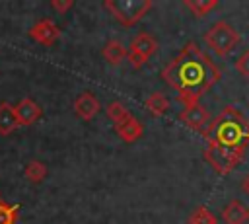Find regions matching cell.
Listing matches in <instances>:
<instances>
[{
    "label": "cell",
    "instance_id": "obj_9",
    "mask_svg": "<svg viewBox=\"0 0 249 224\" xmlns=\"http://www.w3.org/2000/svg\"><path fill=\"white\" fill-rule=\"evenodd\" d=\"M14 113H16V119L19 123V127H29L33 123H37L43 115L41 107L31 99V97H23L19 99L16 105H14Z\"/></svg>",
    "mask_w": 249,
    "mask_h": 224
},
{
    "label": "cell",
    "instance_id": "obj_10",
    "mask_svg": "<svg viewBox=\"0 0 249 224\" xmlns=\"http://www.w3.org/2000/svg\"><path fill=\"white\" fill-rule=\"evenodd\" d=\"M99 109L101 105L91 92H84L74 99V113L84 121H91L99 113Z\"/></svg>",
    "mask_w": 249,
    "mask_h": 224
},
{
    "label": "cell",
    "instance_id": "obj_5",
    "mask_svg": "<svg viewBox=\"0 0 249 224\" xmlns=\"http://www.w3.org/2000/svg\"><path fill=\"white\" fill-rule=\"evenodd\" d=\"M204 160L214 168L216 173L220 175H228L230 171H233V168L243 160V154L216 146V144H206L204 148Z\"/></svg>",
    "mask_w": 249,
    "mask_h": 224
},
{
    "label": "cell",
    "instance_id": "obj_14",
    "mask_svg": "<svg viewBox=\"0 0 249 224\" xmlns=\"http://www.w3.org/2000/svg\"><path fill=\"white\" fill-rule=\"evenodd\" d=\"M101 55H103V58H105L109 64L117 66V64H121V62L126 58V47H124L121 41H117V39H109V41L105 43Z\"/></svg>",
    "mask_w": 249,
    "mask_h": 224
},
{
    "label": "cell",
    "instance_id": "obj_8",
    "mask_svg": "<svg viewBox=\"0 0 249 224\" xmlns=\"http://www.w3.org/2000/svg\"><path fill=\"white\" fill-rule=\"evenodd\" d=\"M179 119H181V121H183V125H187L191 131L202 132V131L206 129V125L210 123V113L206 111V107H204V105L195 103V105L185 107V109L179 113Z\"/></svg>",
    "mask_w": 249,
    "mask_h": 224
},
{
    "label": "cell",
    "instance_id": "obj_6",
    "mask_svg": "<svg viewBox=\"0 0 249 224\" xmlns=\"http://www.w3.org/2000/svg\"><path fill=\"white\" fill-rule=\"evenodd\" d=\"M156 51H158V39L150 33H138L126 51V58L132 64V68L140 70L148 62V58L156 55Z\"/></svg>",
    "mask_w": 249,
    "mask_h": 224
},
{
    "label": "cell",
    "instance_id": "obj_4",
    "mask_svg": "<svg viewBox=\"0 0 249 224\" xmlns=\"http://www.w3.org/2000/svg\"><path fill=\"white\" fill-rule=\"evenodd\" d=\"M202 39H204L206 47H210L218 56H226L239 43V33L235 31L233 25H230L224 19H220V21H216L212 27H208L204 31Z\"/></svg>",
    "mask_w": 249,
    "mask_h": 224
},
{
    "label": "cell",
    "instance_id": "obj_19",
    "mask_svg": "<svg viewBox=\"0 0 249 224\" xmlns=\"http://www.w3.org/2000/svg\"><path fill=\"white\" fill-rule=\"evenodd\" d=\"M105 113H107V117H109L115 125H121L123 121H126V119L130 117L128 109H126L121 101H111V103L105 107Z\"/></svg>",
    "mask_w": 249,
    "mask_h": 224
},
{
    "label": "cell",
    "instance_id": "obj_20",
    "mask_svg": "<svg viewBox=\"0 0 249 224\" xmlns=\"http://www.w3.org/2000/svg\"><path fill=\"white\" fill-rule=\"evenodd\" d=\"M19 218V205H8L0 201V224H16Z\"/></svg>",
    "mask_w": 249,
    "mask_h": 224
},
{
    "label": "cell",
    "instance_id": "obj_1",
    "mask_svg": "<svg viewBox=\"0 0 249 224\" xmlns=\"http://www.w3.org/2000/svg\"><path fill=\"white\" fill-rule=\"evenodd\" d=\"M161 78L175 90L177 101L189 107L198 103V99L220 82L222 72L195 41H189L161 70Z\"/></svg>",
    "mask_w": 249,
    "mask_h": 224
},
{
    "label": "cell",
    "instance_id": "obj_15",
    "mask_svg": "<svg viewBox=\"0 0 249 224\" xmlns=\"http://www.w3.org/2000/svg\"><path fill=\"white\" fill-rule=\"evenodd\" d=\"M144 105H146V109H148L154 117H161V115H165L167 109H169V99H167L161 92H154L152 95L146 97Z\"/></svg>",
    "mask_w": 249,
    "mask_h": 224
},
{
    "label": "cell",
    "instance_id": "obj_21",
    "mask_svg": "<svg viewBox=\"0 0 249 224\" xmlns=\"http://www.w3.org/2000/svg\"><path fill=\"white\" fill-rule=\"evenodd\" d=\"M235 70H237L243 78L249 80V49H247L241 56H237V60H235Z\"/></svg>",
    "mask_w": 249,
    "mask_h": 224
},
{
    "label": "cell",
    "instance_id": "obj_2",
    "mask_svg": "<svg viewBox=\"0 0 249 224\" xmlns=\"http://www.w3.org/2000/svg\"><path fill=\"white\" fill-rule=\"evenodd\" d=\"M206 144H216L239 154L249 146V121L233 105H226L200 132Z\"/></svg>",
    "mask_w": 249,
    "mask_h": 224
},
{
    "label": "cell",
    "instance_id": "obj_11",
    "mask_svg": "<svg viewBox=\"0 0 249 224\" xmlns=\"http://www.w3.org/2000/svg\"><path fill=\"white\" fill-rule=\"evenodd\" d=\"M115 132L124 140V142H136L138 138H142L144 134V125L142 121H138L134 115H130L126 121H123L121 125H115Z\"/></svg>",
    "mask_w": 249,
    "mask_h": 224
},
{
    "label": "cell",
    "instance_id": "obj_18",
    "mask_svg": "<svg viewBox=\"0 0 249 224\" xmlns=\"http://www.w3.org/2000/svg\"><path fill=\"white\" fill-rule=\"evenodd\" d=\"M189 224H218V218L214 216V212L210 208H206L204 205H200V206H196L191 212Z\"/></svg>",
    "mask_w": 249,
    "mask_h": 224
},
{
    "label": "cell",
    "instance_id": "obj_3",
    "mask_svg": "<svg viewBox=\"0 0 249 224\" xmlns=\"http://www.w3.org/2000/svg\"><path fill=\"white\" fill-rule=\"evenodd\" d=\"M103 8L121 25L132 27L152 10V0H105Z\"/></svg>",
    "mask_w": 249,
    "mask_h": 224
},
{
    "label": "cell",
    "instance_id": "obj_22",
    "mask_svg": "<svg viewBox=\"0 0 249 224\" xmlns=\"http://www.w3.org/2000/svg\"><path fill=\"white\" fill-rule=\"evenodd\" d=\"M74 6V0H51V8L58 14H66Z\"/></svg>",
    "mask_w": 249,
    "mask_h": 224
},
{
    "label": "cell",
    "instance_id": "obj_13",
    "mask_svg": "<svg viewBox=\"0 0 249 224\" xmlns=\"http://www.w3.org/2000/svg\"><path fill=\"white\" fill-rule=\"evenodd\" d=\"M18 129H19V123L16 119L14 105L8 101H0V134L8 136Z\"/></svg>",
    "mask_w": 249,
    "mask_h": 224
},
{
    "label": "cell",
    "instance_id": "obj_23",
    "mask_svg": "<svg viewBox=\"0 0 249 224\" xmlns=\"http://www.w3.org/2000/svg\"><path fill=\"white\" fill-rule=\"evenodd\" d=\"M241 187H243V191L249 195V175H245V179H243V183H241Z\"/></svg>",
    "mask_w": 249,
    "mask_h": 224
},
{
    "label": "cell",
    "instance_id": "obj_16",
    "mask_svg": "<svg viewBox=\"0 0 249 224\" xmlns=\"http://www.w3.org/2000/svg\"><path fill=\"white\" fill-rule=\"evenodd\" d=\"M23 173H25L27 181H31V183H41V181L49 175V168H47L43 162H39V160H31V162L25 166Z\"/></svg>",
    "mask_w": 249,
    "mask_h": 224
},
{
    "label": "cell",
    "instance_id": "obj_7",
    "mask_svg": "<svg viewBox=\"0 0 249 224\" xmlns=\"http://www.w3.org/2000/svg\"><path fill=\"white\" fill-rule=\"evenodd\" d=\"M29 37H31L35 43H39V45L51 47V45H54V41L60 37V29H58V25H56L53 19L43 18V19H39V21L29 29Z\"/></svg>",
    "mask_w": 249,
    "mask_h": 224
},
{
    "label": "cell",
    "instance_id": "obj_17",
    "mask_svg": "<svg viewBox=\"0 0 249 224\" xmlns=\"http://www.w3.org/2000/svg\"><path fill=\"white\" fill-rule=\"evenodd\" d=\"M185 6L196 18H204L208 12H212L218 6V0H185Z\"/></svg>",
    "mask_w": 249,
    "mask_h": 224
},
{
    "label": "cell",
    "instance_id": "obj_12",
    "mask_svg": "<svg viewBox=\"0 0 249 224\" xmlns=\"http://www.w3.org/2000/svg\"><path fill=\"white\" fill-rule=\"evenodd\" d=\"M222 220L226 224H245L249 220V210L237 199H231L222 210Z\"/></svg>",
    "mask_w": 249,
    "mask_h": 224
}]
</instances>
